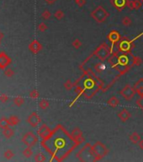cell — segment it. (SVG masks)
<instances>
[{
    "label": "cell",
    "mask_w": 143,
    "mask_h": 162,
    "mask_svg": "<svg viewBox=\"0 0 143 162\" xmlns=\"http://www.w3.org/2000/svg\"><path fill=\"white\" fill-rule=\"evenodd\" d=\"M107 104L108 106H109L110 107H117L120 105V100L116 96H112L111 98L109 99V101H107Z\"/></svg>",
    "instance_id": "19"
},
{
    "label": "cell",
    "mask_w": 143,
    "mask_h": 162,
    "mask_svg": "<svg viewBox=\"0 0 143 162\" xmlns=\"http://www.w3.org/2000/svg\"><path fill=\"white\" fill-rule=\"evenodd\" d=\"M121 35L120 34V32L116 30H112L108 33L107 40L110 42V51L111 53L115 51V47H116V45L118 44V42L120 41V40L121 39Z\"/></svg>",
    "instance_id": "9"
},
{
    "label": "cell",
    "mask_w": 143,
    "mask_h": 162,
    "mask_svg": "<svg viewBox=\"0 0 143 162\" xmlns=\"http://www.w3.org/2000/svg\"><path fill=\"white\" fill-rule=\"evenodd\" d=\"M135 90L136 91V93L142 96L143 95V78L139 79L133 85Z\"/></svg>",
    "instance_id": "16"
},
{
    "label": "cell",
    "mask_w": 143,
    "mask_h": 162,
    "mask_svg": "<svg viewBox=\"0 0 143 162\" xmlns=\"http://www.w3.org/2000/svg\"><path fill=\"white\" fill-rule=\"evenodd\" d=\"M82 41L78 39V38H76V39H74L73 41H72V47L73 48H75V49H79L81 47H82Z\"/></svg>",
    "instance_id": "22"
},
{
    "label": "cell",
    "mask_w": 143,
    "mask_h": 162,
    "mask_svg": "<svg viewBox=\"0 0 143 162\" xmlns=\"http://www.w3.org/2000/svg\"><path fill=\"white\" fill-rule=\"evenodd\" d=\"M134 3H135V10L140 9L142 6V2L141 0H134Z\"/></svg>",
    "instance_id": "28"
},
{
    "label": "cell",
    "mask_w": 143,
    "mask_h": 162,
    "mask_svg": "<svg viewBox=\"0 0 143 162\" xmlns=\"http://www.w3.org/2000/svg\"><path fill=\"white\" fill-rule=\"evenodd\" d=\"M64 16H65V14H64V12H63L62 10H61V9H58V10H56V11L54 13V17L56 19H58V20H61L62 19L64 18Z\"/></svg>",
    "instance_id": "23"
},
{
    "label": "cell",
    "mask_w": 143,
    "mask_h": 162,
    "mask_svg": "<svg viewBox=\"0 0 143 162\" xmlns=\"http://www.w3.org/2000/svg\"><path fill=\"white\" fill-rule=\"evenodd\" d=\"M127 3L128 0H110L111 5L119 12L124 10L125 8H127Z\"/></svg>",
    "instance_id": "12"
},
{
    "label": "cell",
    "mask_w": 143,
    "mask_h": 162,
    "mask_svg": "<svg viewBox=\"0 0 143 162\" xmlns=\"http://www.w3.org/2000/svg\"><path fill=\"white\" fill-rule=\"evenodd\" d=\"M51 15H52V14H51V12L49 10H45L41 15L42 18L45 19H49L51 18Z\"/></svg>",
    "instance_id": "29"
},
{
    "label": "cell",
    "mask_w": 143,
    "mask_h": 162,
    "mask_svg": "<svg viewBox=\"0 0 143 162\" xmlns=\"http://www.w3.org/2000/svg\"><path fill=\"white\" fill-rule=\"evenodd\" d=\"M42 46L37 41H34L30 45V49L32 53H37L40 50H41Z\"/></svg>",
    "instance_id": "20"
},
{
    "label": "cell",
    "mask_w": 143,
    "mask_h": 162,
    "mask_svg": "<svg viewBox=\"0 0 143 162\" xmlns=\"http://www.w3.org/2000/svg\"><path fill=\"white\" fill-rule=\"evenodd\" d=\"M136 94V91L135 90L134 87L128 84L125 85L120 91V95L126 101H131L135 97Z\"/></svg>",
    "instance_id": "10"
},
{
    "label": "cell",
    "mask_w": 143,
    "mask_h": 162,
    "mask_svg": "<svg viewBox=\"0 0 143 162\" xmlns=\"http://www.w3.org/2000/svg\"><path fill=\"white\" fill-rule=\"evenodd\" d=\"M63 85H64V88L67 90H71L74 88V82H72L71 79H68L64 83Z\"/></svg>",
    "instance_id": "24"
},
{
    "label": "cell",
    "mask_w": 143,
    "mask_h": 162,
    "mask_svg": "<svg viewBox=\"0 0 143 162\" xmlns=\"http://www.w3.org/2000/svg\"><path fill=\"white\" fill-rule=\"evenodd\" d=\"M76 3H77V5L78 7L82 8V7H83V6L86 4V0H79V1L77 2Z\"/></svg>",
    "instance_id": "32"
},
{
    "label": "cell",
    "mask_w": 143,
    "mask_h": 162,
    "mask_svg": "<svg viewBox=\"0 0 143 162\" xmlns=\"http://www.w3.org/2000/svg\"><path fill=\"white\" fill-rule=\"evenodd\" d=\"M41 145L51 155L52 160L63 161L79 144L73 139L71 133L62 125L58 124L47 137L42 139Z\"/></svg>",
    "instance_id": "1"
},
{
    "label": "cell",
    "mask_w": 143,
    "mask_h": 162,
    "mask_svg": "<svg viewBox=\"0 0 143 162\" xmlns=\"http://www.w3.org/2000/svg\"><path fill=\"white\" fill-rule=\"evenodd\" d=\"M39 106H40V107L41 108V109L45 110V109H46V108L49 107V102H48V101H47V100L43 99V100H41V101H40Z\"/></svg>",
    "instance_id": "25"
},
{
    "label": "cell",
    "mask_w": 143,
    "mask_h": 162,
    "mask_svg": "<svg viewBox=\"0 0 143 162\" xmlns=\"http://www.w3.org/2000/svg\"><path fill=\"white\" fill-rule=\"evenodd\" d=\"M73 1H74V2H75V3H77V2H78V1H79V0H73Z\"/></svg>",
    "instance_id": "37"
},
{
    "label": "cell",
    "mask_w": 143,
    "mask_h": 162,
    "mask_svg": "<svg viewBox=\"0 0 143 162\" xmlns=\"http://www.w3.org/2000/svg\"><path fill=\"white\" fill-rule=\"evenodd\" d=\"M76 157L77 158V160L79 161L82 162L97 161L95 155L93 154V151L92 144H89V143H87L82 148V149H80L77 153Z\"/></svg>",
    "instance_id": "6"
},
{
    "label": "cell",
    "mask_w": 143,
    "mask_h": 162,
    "mask_svg": "<svg viewBox=\"0 0 143 162\" xmlns=\"http://www.w3.org/2000/svg\"><path fill=\"white\" fill-rule=\"evenodd\" d=\"M56 1V0H46V3H47V4H50V5H52V4L55 3Z\"/></svg>",
    "instance_id": "35"
},
{
    "label": "cell",
    "mask_w": 143,
    "mask_h": 162,
    "mask_svg": "<svg viewBox=\"0 0 143 162\" xmlns=\"http://www.w3.org/2000/svg\"><path fill=\"white\" fill-rule=\"evenodd\" d=\"M121 24H122L124 26H125V27H129V26L131 25L132 20H131V19L130 18V17L125 16V17H123V18L121 19Z\"/></svg>",
    "instance_id": "21"
},
{
    "label": "cell",
    "mask_w": 143,
    "mask_h": 162,
    "mask_svg": "<svg viewBox=\"0 0 143 162\" xmlns=\"http://www.w3.org/2000/svg\"><path fill=\"white\" fill-rule=\"evenodd\" d=\"M51 132H52V130H51L48 127L46 126V124H43L42 126L39 128V130H38V134H39V136L43 139H45L46 137H47V136L50 134Z\"/></svg>",
    "instance_id": "15"
},
{
    "label": "cell",
    "mask_w": 143,
    "mask_h": 162,
    "mask_svg": "<svg viewBox=\"0 0 143 162\" xmlns=\"http://www.w3.org/2000/svg\"><path fill=\"white\" fill-rule=\"evenodd\" d=\"M92 148H93V154L95 155L97 161L102 160L109 154V149L103 143L99 141L95 142L92 145Z\"/></svg>",
    "instance_id": "8"
},
{
    "label": "cell",
    "mask_w": 143,
    "mask_h": 162,
    "mask_svg": "<svg viewBox=\"0 0 143 162\" xmlns=\"http://www.w3.org/2000/svg\"><path fill=\"white\" fill-rule=\"evenodd\" d=\"M127 8L132 11V10H135V3H134V0H128V3H127Z\"/></svg>",
    "instance_id": "27"
},
{
    "label": "cell",
    "mask_w": 143,
    "mask_h": 162,
    "mask_svg": "<svg viewBox=\"0 0 143 162\" xmlns=\"http://www.w3.org/2000/svg\"><path fill=\"white\" fill-rule=\"evenodd\" d=\"M138 144H139V147H140V149H142V150H143V139H141V140H140V142L138 143Z\"/></svg>",
    "instance_id": "36"
},
{
    "label": "cell",
    "mask_w": 143,
    "mask_h": 162,
    "mask_svg": "<svg viewBox=\"0 0 143 162\" xmlns=\"http://www.w3.org/2000/svg\"><path fill=\"white\" fill-rule=\"evenodd\" d=\"M118 117H119V118L120 119V121L122 122V123H125V122H127L130 118V117H131V113L127 110V109H122L119 113H118Z\"/></svg>",
    "instance_id": "14"
},
{
    "label": "cell",
    "mask_w": 143,
    "mask_h": 162,
    "mask_svg": "<svg viewBox=\"0 0 143 162\" xmlns=\"http://www.w3.org/2000/svg\"><path fill=\"white\" fill-rule=\"evenodd\" d=\"M110 54V46H109L106 42H103L79 65V69L83 73H89L97 79L102 87V90L105 85L102 81L101 76L107 69L105 62Z\"/></svg>",
    "instance_id": "2"
},
{
    "label": "cell",
    "mask_w": 143,
    "mask_h": 162,
    "mask_svg": "<svg viewBox=\"0 0 143 162\" xmlns=\"http://www.w3.org/2000/svg\"><path fill=\"white\" fill-rule=\"evenodd\" d=\"M73 90L77 95L69 105V107H72V105L81 96H84L88 100L92 99L99 90H102V87L93 75L89 73L83 72V73L74 82Z\"/></svg>",
    "instance_id": "4"
},
{
    "label": "cell",
    "mask_w": 143,
    "mask_h": 162,
    "mask_svg": "<svg viewBox=\"0 0 143 162\" xmlns=\"http://www.w3.org/2000/svg\"><path fill=\"white\" fill-rule=\"evenodd\" d=\"M136 106L140 109L143 110V95L142 96H140L137 100H136Z\"/></svg>",
    "instance_id": "26"
},
{
    "label": "cell",
    "mask_w": 143,
    "mask_h": 162,
    "mask_svg": "<svg viewBox=\"0 0 143 162\" xmlns=\"http://www.w3.org/2000/svg\"><path fill=\"white\" fill-rule=\"evenodd\" d=\"M24 155L26 157H30V156L32 155V151H31L30 149H27L24 152Z\"/></svg>",
    "instance_id": "34"
},
{
    "label": "cell",
    "mask_w": 143,
    "mask_h": 162,
    "mask_svg": "<svg viewBox=\"0 0 143 162\" xmlns=\"http://www.w3.org/2000/svg\"><path fill=\"white\" fill-rule=\"evenodd\" d=\"M36 161H46V157L44 156V155H42L41 153H40V154L36 155Z\"/></svg>",
    "instance_id": "30"
},
{
    "label": "cell",
    "mask_w": 143,
    "mask_h": 162,
    "mask_svg": "<svg viewBox=\"0 0 143 162\" xmlns=\"http://www.w3.org/2000/svg\"><path fill=\"white\" fill-rule=\"evenodd\" d=\"M71 135L73 137V139L77 142V144L79 145L85 142V139L83 137V133L82 130L79 127H74L72 130Z\"/></svg>",
    "instance_id": "11"
},
{
    "label": "cell",
    "mask_w": 143,
    "mask_h": 162,
    "mask_svg": "<svg viewBox=\"0 0 143 162\" xmlns=\"http://www.w3.org/2000/svg\"><path fill=\"white\" fill-rule=\"evenodd\" d=\"M30 96L32 97V98H34V99H36L37 98L38 96H39V93H38V91L37 90H33L31 93H30Z\"/></svg>",
    "instance_id": "33"
},
{
    "label": "cell",
    "mask_w": 143,
    "mask_h": 162,
    "mask_svg": "<svg viewBox=\"0 0 143 162\" xmlns=\"http://www.w3.org/2000/svg\"><path fill=\"white\" fill-rule=\"evenodd\" d=\"M142 36L143 32L140 33L138 36L134 37L133 39H129L126 36L121 37V39L120 40V41L118 42V44L115 47L116 50H118L119 52H121V53H132V50L135 47V41H136Z\"/></svg>",
    "instance_id": "5"
},
{
    "label": "cell",
    "mask_w": 143,
    "mask_h": 162,
    "mask_svg": "<svg viewBox=\"0 0 143 162\" xmlns=\"http://www.w3.org/2000/svg\"><path fill=\"white\" fill-rule=\"evenodd\" d=\"M141 1H142V3H143V0H141Z\"/></svg>",
    "instance_id": "38"
},
{
    "label": "cell",
    "mask_w": 143,
    "mask_h": 162,
    "mask_svg": "<svg viewBox=\"0 0 143 162\" xmlns=\"http://www.w3.org/2000/svg\"><path fill=\"white\" fill-rule=\"evenodd\" d=\"M90 16L93 19V20H95L97 23L101 24L104 23L109 16V14L107 12V10L103 7V6H98L96 7L91 13H90Z\"/></svg>",
    "instance_id": "7"
},
{
    "label": "cell",
    "mask_w": 143,
    "mask_h": 162,
    "mask_svg": "<svg viewBox=\"0 0 143 162\" xmlns=\"http://www.w3.org/2000/svg\"><path fill=\"white\" fill-rule=\"evenodd\" d=\"M108 63L110 67L120 73V76L129 72L134 66H140L142 63V59L132 53H121L115 50L108 58Z\"/></svg>",
    "instance_id": "3"
},
{
    "label": "cell",
    "mask_w": 143,
    "mask_h": 162,
    "mask_svg": "<svg viewBox=\"0 0 143 162\" xmlns=\"http://www.w3.org/2000/svg\"><path fill=\"white\" fill-rule=\"evenodd\" d=\"M29 123L33 127H36L40 123V118L38 116V114L36 112L32 113V115L29 117Z\"/></svg>",
    "instance_id": "17"
},
{
    "label": "cell",
    "mask_w": 143,
    "mask_h": 162,
    "mask_svg": "<svg viewBox=\"0 0 143 162\" xmlns=\"http://www.w3.org/2000/svg\"><path fill=\"white\" fill-rule=\"evenodd\" d=\"M46 29H47V26H46V25L45 23L40 24V25H39V31H45Z\"/></svg>",
    "instance_id": "31"
},
{
    "label": "cell",
    "mask_w": 143,
    "mask_h": 162,
    "mask_svg": "<svg viewBox=\"0 0 143 162\" xmlns=\"http://www.w3.org/2000/svg\"><path fill=\"white\" fill-rule=\"evenodd\" d=\"M37 137L35 136L32 133H29L25 135V137L24 138V143L29 145V146H33L36 144L37 142Z\"/></svg>",
    "instance_id": "13"
},
{
    "label": "cell",
    "mask_w": 143,
    "mask_h": 162,
    "mask_svg": "<svg viewBox=\"0 0 143 162\" xmlns=\"http://www.w3.org/2000/svg\"><path fill=\"white\" fill-rule=\"evenodd\" d=\"M129 140L133 144H138L141 140V135L137 132H134L129 136Z\"/></svg>",
    "instance_id": "18"
}]
</instances>
